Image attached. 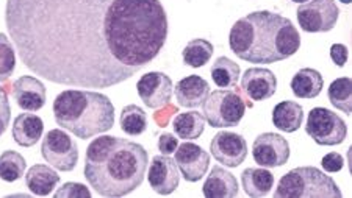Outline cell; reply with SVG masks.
<instances>
[{
	"label": "cell",
	"instance_id": "1",
	"mask_svg": "<svg viewBox=\"0 0 352 198\" xmlns=\"http://www.w3.org/2000/svg\"><path fill=\"white\" fill-rule=\"evenodd\" d=\"M5 24L28 71L107 89L152 63L168 39L160 0H7Z\"/></svg>",
	"mask_w": 352,
	"mask_h": 198
},
{
	"label": "cell",
	"instance_id": "2",
	"mask_svg": "<svg viewBox=\"0 0 352 198\" xmlns=\"http://www.w3.org/2000/svg\"><path fill=\"white\" fill-rule=\"evenodd\" d=\"M149 155L138 143L116 136H99L88 145L85 178L99 195L119 198L143 184Z\"/></svg>",
	"mask_w": 352,
	"mask_h": 198
},
{
	"label": "cell",
	"instance_id": "3",
	"mask_svg": "<svg viewBox=\"0 0 352 198\" xmlns=\"http://www.w3.org/2000/svg\"><path fill=\"white\" fill-rule=\"evenodd\" d=\"M230 50L252 64L279 63L298 53L300 35L288 18L272 11H254L230 28Z\"/></svg>",
	"mask_w": 352,
	"mask_h": 198
},
{
	"label": "cell",
	"instance_id": "4",
	"mask_svg": "<svg viewBox=\"0 0 352 198\" xmlns=\"http://www.w3.org/2000/svg\"><path fill=\"white\" fill-rule=\"evenodd\" d=\"M56 125L77 136L89 139L110 132L115 125V106L105 94L94 90L67 89L54 101Z\"/></svg>",
	"mask_w": 352,
	"mask_h": 198
},
{
	"label": "cell",
	"instance_id": "5",
	"mask_svg": "<svg viewBox=\"0 0 352 198\" xmlns=\"http://www.w3.org/2000/svg\"><path fill=\"white\" fill-rule=\"evenodd\" d=\"M333 178L316 167H296L283 175L274 198H342Z\"/></svg>",
	"mask_w": 352,
	"mask_h": 198
},
{
	"label": "cell",
	"instance_id": "6",
	"mask_svg": "<svg viewBox=\"0 0 352 198\" xmlns=\"http://www.w3.org/2000/svg\"><path fill=\"white\" fill-rule=\"evenodd\" d=\"M246 108V101L240 92L232 89H218L210 92L202 103V116L213 128H234L243 121Z\"/></svg>",
	"mask_w": 352,
	"mask_h": 198
},
{
	"label": "cell",
	"instance_id": "7",
	"mask_svg": "<svg viewBox=\"0 0 352 198\" xmlns=\"http://www.w3.org/2000/svg\"><path fill=\"white\" fill-rule=\"evenodd\" d=\"M305 133L318 145H340L348 136V125L337 112L318 106L309 112Z\"/></svg>",
	"mask_w": 352,
	"mask_h": 198
},
{
	"label": "cell",
	"instance_id": "8",
	"mask_svg": "<svg viewBox=\"0 0 352 198\" xmlns=\"http://www.w3.org/2000/svg\"><path fill=\"white\" fill-rule=\"evenodd\" d=\"M41 155L60 172H72L78 162V147L63 129H50L44 136Z\"/></svg>",
	"mask_w": 352,
	"mask_h": 198
},
{
	"label": "cell",
	"instance_id": "9",
	"mask_svg": "<svg viewBox=\"0 0 352 198\" xmlns=\"http://www.w3.org/2000/svg\"><path fill=\"white\" fill-rule=\"evenodd\" d=\"M296 16L305 33H327L337 25L340 10L335 0H309L299 5Z\"/></svg>",
	"mask_w": 352,
	"mask_h": 198
},
{
	"label": "cell",
	"instance_id": "10",
	"mask_svg": "<svg viewBox=\"0 0 352 198\" xmlns=\"http://www.w3.org/2000/svg\"><path fill=\"white\" fill-rule=\"evenodd\" d=\"M252 156L260 167H282L289 160V144L277 133L258 134L252 145Z\"/></svg>",
	"mask_w": 352,
	"mask_h": 198
},
{
	"label": "cell",
	"instance_id": "11",
	"mask_svg": "<svg viewBox=\"0 0 352 198\" xmlns=\"http://www.w3.org/2000/svg\"><path fill=\"white\" fill-rule=\"evenodd\" d=\"M210 153L223 166L235 169L246 161L248 143L238 133L219 132L210 143Z\"/></svg>",
	"mask_w": 352,
	"mask_h": 198
},
{
	"label": "cell",
	"instance_id": "12",
	"mask_svg": "<svg viewBox=\"0 0 352 198\" xmlns=\"http://www.w3.org/2000/svg\"><path fill=\"white\" fill-rule=\"evenodd\" d=\"M136 90L147 108L157 110L169 105L173 99L174 84L166 73L149 72L144 73L136 83Z\"/></svg>",
	"mask_w": 352,
	"mask_h": 198
},
{
	"label": "cell",
	"instance_id": "13",
	"mask_svg": "<svg viewBox=\"0 0 352 198\" xmlns=\"http://www.w3.org/2000/svg\"><path fill=\"white\" fill-rule=\"evenodd\" d=\"M175 153V164L179 171L188 183L201 181L210 167V155L202 147L192 143H184L177 147Z\"/></svg>",
	"mask_w": 352,
	"mask_h": 198
},
{
	"label": "cell",
	"instance_id": "14",
	"mask_svg": "<svg viewBox=\"0 0 352 198\" xmlns=\"http://www.w3.org/2000/svg\"><path fill=\"white\" fill-rule=\"evenodd\" d=\"M152 190L160 195H171L177 190L180 183V172L177 164L168 155H157L152 158L149 173H147Z\"/></svg>",
	"mask_w": 352,
	"mask_h": 198
},
{
	"label": "cell",
	"instance_id": "15",
	"mask_svg": "<svg viewBox=\"0 0 352 198\" xmlns=\"http://www.w3.org/2000/svg\"><path fill=\"white\" fill-rule=\"evenodd\" d=\"M241 89L249 100H268L276 94L277 78L272 71L265 67H251L243 73Z\"/></svg>",
	"mask_w": 352,
	"mask_h": 198
},
{
	"label": "cell",
	"instance_id": "16",
	"mask_svg": "<svg viewBox=\"0 0 352 198\" xmlns=\"http://www.w3.org/2000/svg\"><path fill=\"white\" fill-rule=\"evenodd\" d=\"M13 95L16 103L24 111H39L45 105V99H47L43 82L32 75L19 77L13 83Z\"/></svg>",
	"mask_w": 352,
	"mask_h": 198
},
{
	"label": "cell",
	"instance_id": "17",
	"mask_svg": "<svg viewBox=\"0 0 352 198\" xmlns=\"http://www.w3.org/2000/svg\"><path fill=\"white\" fill-rule=\"evenodd\" d=\"M210 84L199 75H188L175 84V99L182 108H199L207 100Z\"/></svg>",
	"mask_w": 352,
	"mask_h": 198
},
{
	"label": "cell",
	"instance_id": "18",
	"mask_svg": "<svg viewBox=\"0 0 352 198\" xmlns=\"http://www.w3.org/2000/svg\"><path fill=\"white\" fill-rule=\"evenodd\" d=\"M202 192L207 198H235L240 188L234 175L224 167L214 166L202 186Z\"/></svg>",
	"mask_w": 352,
	"mask_h": 198
},
{
	"label": "cell",
	"instance_id": "19",
	"mask_svg": "<svg viewBox=\"0 0 352 198\" xmlns=\"http://www.w3.org/2000/svg\"><path fill=\"white\" fill-rule=\"evenodd\" d=\"M44 133V122L43 119L30 112H22L13 122V140L21 147H33L38 144Z\"/></svg>",
	"mask_w": 352,
	"mask_h": 198
},
{
	"label": "cell",
	"instance_id": "20",
	"mask_svg": "<svg viewBox=\"0 0 352 198\" xmlns=\"http://www.w3.org/2000/svg\"><path fill=\"white\" fill-rule=\"evenodd\" d=\"M58 183L60 175L54 171L52 166L45 164H35L25 173V184L33 195L47 197L52 194Z\"/></svg>",
	"mask_w": 352,
	"mask_h": 198
},
{
	"label": "cell",
	"instance_id": "21",
	"mask_svg": "<svg viewBox=\"0 0 352 198\" xmlns=\"http://www.w3.org/2000/svg\"><path fill=\"white\" fill-rule=\"evenodd\" d=\"M272 123L283 133L298 132L304 123L302 106L293 100H283L272 110Z\"/></svg>",
	"mask_w": 352,
	"mask_h": 198
},
{
	"label": "cell",
	"instance_id": "22",
	"mask_svg": "<svg viewBox=\"0 0 352 198\" xmlns=\"http://www.w3.org/2000/svg\"><path fill=\"white\" fill-rule=\"evenodd\" d=\"M324 86V78L316 69L304 67L292 78V90L298 99H316Z\"/></svg>",
	"mask_w": 352,
	"mask_h": 198
},
{
	"label": "cell",
	"instance_id": "23",
	"mask_svg": "<svg viewBox=\"0 0 352 198\" xmlns=\"http://www.w3.org/2000/svg\"><path fill=\"white\" fill-rule=\"evenodd\" d=\"M241 184L249 197L262 198L268 195L274 186V175L265 167H249L241 173Z\"/></svg>",
	"mask_w": 352,
	"mask_h": 198
},
{
	"label": "cell",
	"instance_id": "24",
	"mask_svg": "<svg viewBox=\"0 0 352 198\" xmlns=\"http://www.w3.org/2000/svg\"><path fill=\"white\" fill-rule=\"evenodd\" d=\"M173 127L175 134L180 139L195 140L201 138L204 129H206V117L197 111H188L177 114L173 121Z\"/></svg>",
	"mask_w": 352,
	"mask_h": 198
},
{
	"label": "cell",
	"instance_id": "25",
	"mask_svg": "<svg viewBox=\"0 0 352 198\" xmlns=\"http://www.w3.org/2000/svg\"><path fill=\"white\" fill-rule=\"evenodd\" d=\"M213 52L214 47L212 42L207 41V39L197 38L185 45L184 52H182V58H184L185 66L199 69V67H204L212 60Z\"/></svg>",
	"mask_w": 352,
	"mask_h": 198
},
{
	"label": "cell",
	"instance_id": "26",
	"mask_svg": "<svg viewBox=\"0 0 352 198\" xmlns=\"http://www.w3.org/2000/svg\"><path fill=\"white\" fill-rule=\"evenodd\" d=\"M212 78L213 83L221 89H230L236 86L238 78H240L241 69L235 61H232L227 56H219L212 66Z\"/></svg>",
	"mask_w": 352,
	"mask_h": 198
},
{
	"label": "cell",
	"instance_id": "27",
	"mask_svg": "<svg viewBox=\"0 0 352 198\" xmlns=\"http://www.w3.org/2000/svg\"><path fill=\"white\" fill-rule=\"evenodd\" d=\"M329 100L333 108L343 111L346 116H351L352 112V82L349 77L337 78L331 83L327 90Z\"/></svg>",
	"mask_w": 352,
	"mask_h": 198
},
{
	"label": "cell",
	"instance_id": "28",
	"mask_svg": "<svg viewBox=\"0 0 352 198\" xmlns=\"http://www.w3.org/2000/svg\"><path fill=\"white\" fill-rule=\"evenodd\" d=\"M25 158L14 150H7L0 155V180L14 183L25 173Z\"/></svg>",
	"mask_w": 352,
	"mask_h": 198
},
{
	"label": "cell",
	"instance_id": "29",
	"mask_svg": "<svg viewBox=\"0 0 352 198\" xmlns=\"http://www.w3.org/2000/svg\"><path fill=\"white\" fill-rule=\"evenodd\" d=\"M121 129L129 136H140L147 129V114L138 105H127L119 117Z\"/></svg>",
	"mask_w": 352,
	"mask_h": 198
},
{
	"label": "cell",
	"instance_id": "30",
	"mask_svg": "<svg viewBox=\"0 0 352 198\" xmlns=\"http://www.w3.org/2000/svg\"><path fill=\"white\" fill-rule=\"evenodd\" d=\"M16 69L14 45L5 33H0V82H7Z\"/></svg>",
	"mask_w": 352,
	"mask_h": 198
},
{
	"label": "cell",
	"instance_id": "31",
	"mask_svg": "<svg viewBox=\"0 0 352 198\" xmlns=\"http://www.w3.org/2000/svg\"><path fill=\"white\" fill-rule=\"evenodd\" d=\"M55 198H91V192L82 183H65L55 192Z\"/></svg>",
	"mask_w": 352,
	"mask_h": 198
},
{
	"label": "cell",
	"instance_id": "32",
	"mask_svg": "<svg viewBox=\"0 0 352 198\" xmlns=\"http://www.w3.org/2000/svg\"><path fill=\"white\" fill-rule=\"evenodd\" d=\"M10 121H11V108H10L8 95H7V90L0 86V136L7 132Z\"/></svg>",
	"mask_w": 352,
	"mask_h": 198
},
{
	"label": "cell",
	"instance_id": "33",
	"mask_svg": "<svg viewBox=\"0 0 352 198\" xmlns=\"http://www.w3.org/2000/svg\"><path fill=\"white\" fill-rule=\"evenodd\" d=\"M321 166L329 173H337L340 171H343L344 160H343L342 155L337 153V151H331V153H327L326 156H322Z\"/></svg>",
	"mask_w": 352,
	"mask_h": 198
},
{
	"label": "cell",
	"instance_id": "34",
	"mask_svg": "<svg viewBox=\"0 0 352 198\" xmlns=\"http://www.w3.org/2000/svg\"><path fill=\"white\" fill-rule=\"evenodd\" d=\"M179 140L171 133H163L160 138H158V150H160L162 155H171L177 150Z\"/></svg>",
	"mask_w": 352,
	"mask_h": 198
},
{
	"label": "cell",
	"instance_id": "35",
	"mask_svg": "<svg viewBox=\"0 0 352 198\" xmlns=\"http://www.w3.org/2000/svg\"><path fill=\"white\" fill-rule=\"evenodd\" d=\"M348 56H349V50L344 44H333L331 47V58L335 66L344 67L346 61H348Z\"/></svg>",
	"mask_w": 352,
	"mask_h": 198
},
{
	"label": "cell",
	"instance_id": "36",
	"mask_svg": "<svg viewBox=\"0 0 352 198\" xmlns=\"http://www.w3.org/2000/svg\"><path fill=\"white\" fill-rule=\"evenodd\" d=\"M292 2H294V3H305V2H309V0H292Z\"/></svg>",
	"mask_w": 352,
	"mask_h": 198
},
{
	"label": "cell",
	"instance_id": "37",
	"mask_svg": "<svg viewBox=\"0 0 352 198\" xmlns=\"http://www.w3.org/2000/svg\"><path fill=\"white\" fill-rule=\"evenodd\" d=\"M340 2H342V3H344V5H349V3L352 2V0H340Z\"/></svg>",
	"mask_w": 352,
	"mask_h": 198
}]
</instances>
